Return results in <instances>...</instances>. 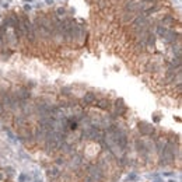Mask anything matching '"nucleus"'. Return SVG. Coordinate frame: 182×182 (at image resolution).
<instances>
[{
    "instance_id": "1",
    "label": "nucleus",
    "mask_w": 182,
    "mask_h": 182,
    "mask_svg": "<svg viewBox=\"0 0 182 182\" xmlns=\"http://www.w3.org/2000/svg\"><path fill=\"white\" fill-rule=\"evenodd\" d=\"M139 129L143 135H153L154 133V128L151 125H149V123H146V122H140Z\"/></svg>"
},
{
    "instance_id": "2",
    "label": "nucleus",
    "mask_w": 182,
    "mask_h": 182,
    "mask_svg": "<svg viewBox=\"0 0 182 182\" xmlns=\"http://www.w3.org/2000/svg\"><path fill=\"white\" fill-rule=\"evenodd\" d=\"M95 105L98 108H101V109H109L111 108V101L108 99V98H102V99H98V101H95Z\"/></svg>"
},
{
    "instance_id": "3",
    "label": "nucleus",
    "mask_w": 182,
    "mask_h": 182,
    "mask_svg": "<svg viewBox=\"0 0 182 182\" xmlns=\"http://www.w3.org/2000/svg\"><path fill=\"white\" fill-rule=\"evenodd\" d=\"M97 101L95 95L93 94V93H87L86 95H84V98H83V102L86 104V105H90V104H94Z\"/></svg>"
},
{
    "instance_id": "4",
    "label": "nucleus",
    "mask_w": 182,
    "mask_h": 182,
    "mask_svg": "<svg viewBox=\"0 0 182 182\" xmlns=\"http://www.w3.org/2000/svg\"><path fill=\"white\" fill-rule=\"evenodd\" d=\"M172 22H174V18H172L171 16H167L165 18H162V24H164V25H170Z\"/></svg>"
},
{
    "instance_id": "5",
    "label": "nucleus",
    "mask_w": 182,
    "mask_h": 182,
    "mask_svg": "<svg viewBox=\"0 0 182 182\" xmlns=\"http://www.w3.org/2000/svg\"><path fill=\"white\" fill-rule=\"evenodd\" d=\"M56 13H58L59 16H62V14L64 16V13H66V10H64L63 7H60V9H58V10H56Z\"/></svg>"
},
{
    "instance_id": "6",
    "label": "nucleus",
    "mask_w": 182,
    "mask_h": 182,
    "mask_svg": "<svg viewBox=\"0 0 182 182\" xmlns=\"http://www.w3.org/2000/svg\"><path fill=\"white\" fill-rule=\"evenodd\" d=\"M3 112H4V107H3V105H1V104H0V115H1V114H3Z\"/></svg>"
},
{
    "instance_id": "7",
    "label": "nucleus",
    "mask_w": 182,
    "mask_h": 182,
    "mask_svg": "<svg viewBox=\"0 0 182 182\" xmlns=\"http://www.w3.org/2000/svg\"><path fill=\"white\" fill-rule=\"evenodd\" d=\"M3 179H4V177H3V174H0V182L3 181Z\"/></svg>"
},
{
    "instance_id": "8",
    "label": "nucleus",
    "mask_w": 182,
    "mask_h": 182,
    "mask_svg": "<svg viewBox=\"0 0 182 182\" xmlns=\"http://www.w3.org/2000/svg\"><path fill=\"white\" fill-rule=\"evenodd\" d=\"M24 1H32V0H24Z\"/></svg>"
}]
</instances>
